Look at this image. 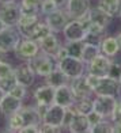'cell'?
Returning <instances> with one entry per match:
<instances>
[{
	"instance_id": "cell-1",
	"label": "cell",
	"mask_w": 121,
	"mask_h": 133,
	"mask_svg": "<svg viewBox=\"0 0 121 133\" xmlns=\"http://www.w3.org/2000/svg\"><path fill=\"white\" fill-rule=\"evenodd\" d=\"M27 64L34 71V74L37 75V77H42V79L49 75L54 69V66L57 65V63L54 61V58L52 56H49L46 53H42V52H40L34 58L29 60Z\"/></svg>"
},
{
	"instance_id": "cell-2",
	"label": "cell",
	"mask_w": 121,
	"mask_h": 133,
	"mask_svg": "<svg viewBox=\"0 0 121 133\" xmlns=\"http://www.w3.org/2000/svg\"><path fill=\"white\" fill-rule=\"evenodd\" d=\"M41 52L40 49V44L35 42L31 38H22L19 41L18 46L14 50V57L21 63H27L29 60L34 58L37 54Z\"/></svg>"
},
{
	"instance_id": "cell-3",
	"label": "cell",
	"mask_w": 121,
	"mask_h": 133,
	"mask_svg": "<svg viewBox=\"0 0 121 133\" xmlns=\"http://www.w3.org/2000/svg\"><path fill=\"white\" fill-rule=\"evenodd\" d=\"M57 66L67 75L69 80L86 74V64L82 61V58H78V57H72V56L64 57L63 60L57 61Z\"/></svg>"
},
{
	"instance_id": "cell-4",
	"label": "cell",
	"mask_w": 121,
	"mask_h": 133,
	"mask_svg": "<svg viewBox=\"0 0 121 133\" xmlns=\"http://www.w3.org/2000/svg\"><path fill=\"white\" fill-rule=\"evenodd\" d=\"M91 7H93L91 0H67L64 10L69 19L84 21L88 16Z\"/></svg>"
},
{
	"instance_id": "cell-5",
	"label": "cell",
	"mask_w": 121,
	"mask_h": 133,
	"mask_svg": "<svg viewBox=\"0 0 121 133\" xmlns=\"http://www.w3.org/2000/svg\"><path fill=\"white\" fill-rule=\"evenodd\" d=\"M21 39H22V35L19 34L16 27L5 26L0 31V49L4 50L7 54L14 53L15 48L18 46Z\"/></svg>"
},
{
	"instance_id": "cell-6",
	"label": "cell",
	"mask_w": 121,
	"mask_h": 133,
	"mask_svg": "<svg viewBox=\"0 0 121 133\" xmlns=\"http://www.w3.org/2000/svg\"><path fill=\"white\" fill-rule=\"evenodd\" d=\"M94 95H109V96H118L121 95V84L118 80L110 76H102L99 83L94 88Z\"/></svg>"
},
{
	"instance_id": "cell-7",
	"label": "cell",
	"mask_w": 121,
	"mask_h": 133,
	"mask_svg": "<svg viewBox=\"0 0 121 133\" xmlns=\"http://www.w3.org/2000/svg\"><path fill=\"white\" fill-rule=\"evenodd\" d=\"M41 16L42 15L40 12H37V14H22L21 15L15 27L18 29V31L22 35V38H30L31 37L35 26H37L38 22L42 19Z\"/></svg>"
},
{
	"instance_id": "cell-8",
	"label": "cell",
	"mask_w": 121,
	"mask_h": 133,
	"mask_svg": "<svg viewBox=\"0 0 121 133\" xmlns=\"http://www.w3.org/2000/svg\"><path fill=\"white\" fill-rule=\"evenodd\" d=\"M21 15H22V12H21L19 2L0 4V19L3 21L5 26L15 27Z\"/></svg>"
},
{
	"instance_id": "cell-9",
	"label": "cell",
	"mask_w": 121,
	"mask_h": 133,
	"mask_svg": "<svg viewBox=\"0 0 121 133\" xmlns=\"http://www.w3.org/2000/svg\"><path fill=\"white\" fill-rule=\"evenodd\" d=\"M54 92H56V88L44 83L34 88V91L31 92V99L34 102V105L50 106L54 103Z\"/></svg>"
},
{
	"instance_id": "cell-10",
	"label": "cell",
	"mask_w": 121,
	"mask_h": 133,
	"mask_svg": "<svg viewBox=\"0 0 121 133\" xmlns=\"http://www.w3.org/2000/svg\"><path fill=\"white\" fill-rule=\"evenodd\" d=\"M44 21L46 22V25L52 30V33L61 34L63 29L65 27V25H67L68 21H69V18H68V15H67L64 8H57L56 11L45 15Z\"/></svg>"
},
{
	"instance_id": "cell-11",
	"label": "cell",
	"mask_w": 121,
	"mask_h": 133,
	"mask_svg": "<svg viewBox=\"0 0 121 133\" xmlns=\"http://www.w3.org/2000/svg\"><path fill=\"white\" fill-rule=\"evenodd\" d=\"M63 38L64 41H83L86 37V27L78 19H69L68 23L63 29Z\"/></svg>"
},
{
	"instance_id": "cell-12",
	"label": "cell",
	"mask_w": 121,
	"mask_h": 133,
	"mask_svg": "<svg viewBox=\"0 0 121 133\" xmlns=\"http://www.w3.org/2000/svg\"><path fill=\"white\" fill-rule=\"evenodd\" d=\"M117 98L109 95H94V110L104 118H110L113 109L116 106Z\"/></svg>"
},
{
	"instance_id": "cell-13",
	"label": "cell",
	"mask_w": 121,
	"mask_h": 133,
	"mask_svg": "<svg viewBox=\"0 0 121 133\" xmlns=\"http://www.w3.org/2000/svg\"><path fill=\"white\" fill-rule=\"evenodd\" d=\"M112 58L105 56L104 53H99L95 58H93L88 64H86V72H90L97 76H106L109 72V66H110Z\"/></svg>"
},
{
	"instance_id": "cell-14",
	"label": "cell",
	"mask_w": 121,
	"mask_h": 133,
	"mask_svg": "<svg viewBox=\"0 0 121 133\" xmlns=\"http://www.w3.org/2000/svg\"><path fill=\"white\" fill-rule=\"evenodd\" d=\"M14 74H15L16 83H19L27 88L31 87L35 83V79H37V75L34 74V71L30 68L27 63H21L19 65H16Z\"/></svg>"
},
{
	"instance_id": "cell-15",
	"label": "cell",
	"mask_w": 121,
	"mask_h": 133,
	"mask_svg": "<svg viewBox=\"0 0 121 133\" xmlns=\"http://www.w3.org/2000/svg\"><path fill=\"white\" fill-rule=\"evenodd\" d=\"M22 106H23V101L15 98V96H12L8 92H5L2 96V99H0V113H2V116L4 118L14 113H18Z\"/></svg>"
},
{
	"instance_id": "cell-16",
	"label": "cell",
	"mask_w": 121,
	"mask_h": 133,
	"mask_svg": "<svg viewBox=\"0 0 121 133\" xmlns=\"http://www.w3.org/2000/svg\"><path fill=\"white\" fill-rule=\"evenodd\" d=\"M99 49H101V53H104L105 56L110 57V58H114L120 54L121 46H120V42H118L116 35L106 34V35H104V38L101 39Z\"/></svg>"
},
{
	"instance_id": "cell-17",
	"label": "cell",
	"mask_w": 121,
	"mask_h": 133,
	"mask_svg": "<svg viewBox=\"0 0 121 133\" xmlns=\"http://www.w3.org/2000/svg\"><path fill=\"white\" fill-rule=\"evenodd\" d=\"M69 87H71V91H72V94H74L75 99L94 95L93 88L88 86L86 79H84V75H82L79 77H75V79H71L69 80Z\"/></svg>"
},
{
	"instance_id": "cell-18",
	"label": "cell",
	"mask_w": 121,
	"mask_h": 133,
	"mask_svg": "<svg viewBox=\"0 0 121 133\" xmlns=\"http://www.w3.org/2000/svg\"><path fill=\"white\" fill-rule=\"evenodd\" d=\"M64 114H65V107L60 106L57 103H53L50 106H48L44 117H42V122H48V124H53V125H57V126H63Z\"/></svg>"
},
{
	"instance_id": "cell-19",
	"label": "cell",
	"mask_w": 121,
	"mask_h": 133,
	"mask_svg": "<svg viewBox=\"0 0 121 133\" xmlns=\"http://www.w3.org/2000/svg\"><path fill=\"white\" fill-rule=\"evenodd\" d=\"M63 44L64 42H61L57 33H50L48 37H45L40 42V49L42 53H46V54H49V56L53 57Z\"/></svg>"
},
{
	"instance_id": "cell-20",
	"label": "cell",
	"mask_w": 121,
	"mask_h": 133,
	"mask_svg": "<svg viewBox=\"0 0 121 133\" xmlns=\"http://www.w3.org/2000/svg\"><path fill=\"white\" fill-rule=\"evenodd\" d=\"M74 102H75V96L71 91L69 83L56 88V92H54V103H57L63 107H68L71 105H74Z\"/></svg>"
},
{
	"instance_id": "cell-21",
	"label": "cell",
	"mask_w": 121,
	"mask_h": 133,
	"mask_svg": "<svg viewBox=\"0 0 121 133\" xmlns=\"http://www.w3.org/2000/svg\"><path fill=\"white\" fill-rule=\"evenodd\" d=\"M91 125L88 122L87 116L84 114H75V117L72 118L71 124L68 125V132L69 133H90Z\"/></svg>"
},
{
	"instance_id": "cell-22",
	"label": "cell",
	"mask_w": 121,
	"mask_h": 133,
	"mask_svg": "<svg viewBox=\"0 0 121 133\" xmlns=\"http://www.w3.org/2000/svg\"><path fill=\"white\" fill-rule=\"evenodd\" d=\"M88 21L93 23H97V25H101L104 27H109V25L113 21V16H110L107 12H105L98 5H93L90 12H88Z\"/></svg>"
},
{
	"instance_id": "cell-23",
	"label": "cell",
	"mask_w": 121,
	"mask_h": 133,
	"mask_svg": "<svg viewBox=\"0 0 121 133\" xmlns=\"http://www.w3.org/2000/svg\"><path fill=\"white\" fill-rule=\"evenodd\" d=\"M21 116L23 118V122H25V125H30V124H41L42 122V118L40 116V113L37 111V107H35V105H25L23 103V106L21 107Z\"/></svg>"
},
{
	"instance_id": "cell-24",
	"label": "cell",
	"mask_w": 121,
	"mask_h": 133,
	"mask_svg": "<svg viewBox=\"0 0 121 133\" xmlns=\"http://www.w3.org/2000/svg\"><path fill=\"white\" fill-rule=\"evenodd\" d=\"M44 80H45L46 84H49V86H52L54 88H57L60 86H64V84H68L69 83V79L67 77V75H65L57 65L54 66V69L46 77H44Z\"/></svg>"
},
{
	"instance_id": "cell-25",
	"label": "cell",
	"mask_w": 121,
	"mask_h": 133,
	"mask_svg": "<svg viewBox=\"0 0 121 133\" xmlns=\"http://www.w3.org/2000/svg\"><path fill=\"white\" fill-rule=\"evenodd\" d=\"M25 126V122H23V118L21 116V113H14L11 116L5 117V132H11V133H19V130Z\"/></svg>"
},
{
	"instance_id": "cell-26",
	"label": "cell",
	"mask_w": 121,
	"mask_h": 133,
	"mask_svg": "<svg viewBox=\"0 0 121 133\" xmlns=\"http://www.w3.org/2000/svg\"><path fill=\"white\" fill-rule=\"evenodd\" d=\"M97 5L110 16H118L121 10V0H97Z\"/></svg>"
},
{
	"instance_id": "cell-27",
	"label": "cell",
	"mask_w": 121,
	"mask_h": 133,
	"mask_svg": "<svg viewBox=\"0 0 121 133\" xmlns=\"http://www.w3.org/2000/svg\"><path fill=\"white\" fill-rule=\"evenodd\" d=\"M74 107L76 109V111L79 114H84V116H87L90 111L94 110V95L93 96H84V98L75 99Z\"/></svg>"
},
{
	"instance_id": "cell-28",
	"label": "cell",
	"mask_w": 121,
	"mask_h": 133,
	"mask_svg": "<svg viewBox=\"0 0 121 133\" xmlns=\"http://www.w3.org/2000/svg\"><path fill=\"white\" fill-rule=\"evenodd\" d=\"M101 53L99 45H94V44H88V42H84L83 45V50H82V61L84 64H88L93 58H95L98 54Z\"/></svg>"
},
{
	"instance_id": "cell-29",
	"label": "cell",
	"mask_w": 121,
	"mask_h": 133,
	"mask_svg": "<svg viewBox=\"0 0 121 133\" xmlns=\"http://www.w3.org/2000/svg\"><path fill=\"white\" fill-rule=\"evenodd\" d=\"M50 33H52V30L49 29V26L46 25V22L44 21V18H42V19L38 22V25L35 26V29H34V31H33V34H31V37H30V38L40 44V42L44 39L45 37H48Z\"/></svg>"
},
{
	"instance_id": "cell-30",
	"label": "cell",
	"mask_w": 121,
	"mask_h": 133,
	"mask_svg": "<svg viewBox=\"0 0 121 133\" xmlns=\"http://www.w3.org/2000/svg\"><path fill=\"white\" fill-rule=\"evenodd\" d=\"M84 41H64V46L68 52V56L72 57H82V50H83Z\"/></svg>"
},
{
	"instance_id": "cell-31",
	"label": "cell",
	"mask_w": 121,
	"mask_h": 133,
	"mask_svg": "<svg viewBox=\"0 0 121 133\" xmlns=\"http://www.w3.org/2000/svg\"><path fill=\"white\" fill-rule=\"evenodd\" d=\"M40 0H19L22 14H37L40 12Z\"/></svg>"
},
{
	"instance_id": "cell-32",
	"label": "cell",
	"mask_w": 121,
	"mask_h": 133,
	"mask_svg": "<svg viewBox=\"0 0 121 133\" xmlns=\"http://www.w3.org/2000/svg\"><path fill=\"white\" fill-rule=\"evenodd\" d=\"M113 125L114 124L110 118H104L91 126L90 133H113Z\"/></svg>"
},
{
	"instance_id": "cell-33",
	"label": "cell",
	"mask_w": 121,
	"mask_h": 133,
	"mask_svg": "<svg viewBox=\"0 0 121 133\" xmlns=\"http://www.w3.org/2000/svg\"><path fill=\"white\" fill-rule=\"evenodd\" d=\"M8 94H11L12 96H15V98L25 102V99L29 96V88L25 87V86H22V84H19V83H16L15 86L11 88V91Z\"/></svg>"
},
{
	"instance_id": "cell-34",
	"label": "cell",
	"mask_w": 121,
	"mask_h": 133,
	"mask_svg": "<svg viewBox=\"0 0 121 133\" xmlns=\"http://www.w3.org/2000/svg\"><path fill=\"white\" fill-rule=\"evenodd\" d=\"M107 76H110V77H113V79H116V80H120V77H121V61L120 60H116V57L112 58Z\"/></svg>"
},
{
	"instance_id": "cell-35",
	"label": "cell",
	"mask_w": 121,
	"mask_h": 133,
	"mask_svg": "<svg viewBox=\"0 0 121 133\" xmlns=\"http://www.w3.org/2000/svg\"><path fill=\"white\" fill-rule=\"evenodd\" d=\"M57 8H60V7L53 2V0H42L41 4H40V14L42 16H45L48 14L53 12V11H56Z\"/></svg>"
},
{
	"instance_id": "cell-36",
	"label": "cell",
	"mask_w": 121,
	"mask_h": 133,
	"mask_svg": "<svg viewBox=\"0 0 121 133\" xmlns=\"http://www.w3.org/2000/svg\"><path fill=\"white\" fill-rule=\"evenodd\" d=\"M14 71H15V66L10 61H7V58L0 61V79L14 75Z\"/></svg>"
},
{
	"instance_id": "cell-37",
	"label": "cell",
	"mask_w": 121,
	"mask_h": 133,
	"mask_svg": "<svg viewBox=\"0 0 121 133\" xmlns=\"http://www.w3.org/2000/svg\"><path fill=\"white\" fill-rule=\"evenodd\" d=\"M16 84V79H15V74L11 75L8 77H3V79H0V88H2V91L5 94V92H10L11 88Z\"/></svg>"
},
{
	"instance_id": "cell-38",
	"label": "cell",
	"mask_w": 121,
	"mask_h": 133,
	"mask_svg": "<svg viewBox=\"0 0 121 133\" xmlns=\"http://www.w3.org/2000/svg\"><path fill=\"white\" fill-rule=\"evenodd\" d=\"M75 114H78L76 109L74 107V105H71L68 107H65V114H64V119H63V128L68 132V125L71 124L72 118L75 117Z\"/></svg>"
},
{
	"instance_id": "cell-39",
	"label": "cell",
	"mask_w": 121,
	"mask_h": 133,
	"mask_svg": "<svg viewBox=\"0 0 121 133\" xmlns=\"http://www.w3.org/2000/svg\"><path fill=\"white\" fill-rule=\"evenodd\" d=\"M60 132H67L63 126H57L48 122H41L40 125V133H60Z\"/></svg>"
},
{
	"instance_id": "cell-40",
	"label": "cell",
	"mask_w": 121,
	"mask_h": 133,
	"mask_svg": "<svg viewBox=\"0 0 121 133\" xmlns=\"http://www.w3.org/2000/svg\"><path fill=\"white\" fill-rule=\"evenodd\" d=\"M110 119L113 121V124H121V95L117 98L116 106H114V109H113Z\"/></svg>"
},
{
	"instance_id": "cell-41",
	"label": "cell",
	"mask_w": 121,
	"mask_h": 133,
	"mask_svg": "<svg viewBox=\"0 0 121 133\" xmlns=\"http://www.w3.org/2000/svg\"><path fill=\"white\" fill-rule=\"evenodd\" d=\"M84 79H86L87 84L93 88V91H94V88L97 87V84L99 83V79H101V77H99V76H97V75L90 74V72H86V74H84Z\"/></svg>"
},
{
	"instance_id": "cell-42",
	"label": "cell",
	"mask_w": 121,
	"mask_h": 133,
	"mask_svg": "<svg viewBox=\"0 0 121 133\" xmlns=\"http://www.w3.org/2000/svg\"><path fill=\"white\" fill-rule=\"evenodd\" d=\"M87 118H88V122H90V125H95V124H98L101 119H104V117L101 116L99 113H97L95 110H93V111H90L88 114H87Z\"/></svg>"
},
{
	"instance_id": "cell-43",
	"label": "cell",
	"mask_w": 121,
	"mask_h": 133,
	"mask_svg": "<svg viewBox=\"0 0 121 133\" xmlns=\"http://www.w3.org/2000/svg\"><path fill=\"white\" fill-rule=\"evenodd\" d=\"M41 125V124H40ZM40 125L38 124H30L25 125L23 128L19 130V133H40Z\"/></svg>"
},
{
	"instance_id": "cell-44",
	"label": "cell",
	"mask_w": 121,
	"mask_h": 133,
	"mask_svg": "<svg viewBox=\"0 0 121 133\" xmlns=\"http://www.w3.org/2000/svg\"><path fill=\"white\" fill-rule=\"evenodd\" d=\"M68 56V52H67V49H65V46H64V44L60 46V49L56 52V54L53 56V58H54V61H60V60H63L64 57H67Z\"/></svg>"
},
{
	"instance_id": "cell-45",
	"label": "cell",
	"mask_w": 121,
	"mask_h": 133,
	"mask_svg": "<svg viewBox=\"0 0 121 133\" xmlns=\"http://www.w3.org/2000/svg\"><path fill=\"white\" fill-rule=\"evenodd\" d=\"M53 2L56 3L60 8H64V5L67 4V0H53Z\"/></svg>"
},
{
	"instance_id": "cell-46",
	"label": "cell",
	"mask_w": 121,
	"mask_h": 133,
	"mask_svg": "<svg viewBox=\"0 0 121 133\" xmlns=\"http://www.w3.org/2000/svg\"><path fill=\"white\" fill-rule=\"evenodd\" d=\"M113 133H121V124H114L113 125Z\"/></svg>"
},
{
	"instance_id": "cell-47",
	"label": "cell",
	"mask_w": 121,
	"mask_h": 133,
	"mask_svg": "<svg viewBox=\"0 0 121 133\" xmlns=\"http://www.w3.org/2000/svg\"><path fill=\"white\" fill-rule=\"evenodd\" d=\"M5 58H7V53L0 49V61H2V60H5Z\"/></svg>"
},
{
	"instance_id": "cell-48",
	"label": "cell",
	"mask_w": 121,
	"mask_h": 133,
	"mask_svg": "<svg viewBox=\"0 0 121 133\" xmlns=\"http://www.w3.org/2000/svg\"><path fill=\"white\" fill-rule=\"evenodd\" d=\"M18 2V0H0V4H5V3H14Z\"/></svg>"
},
{
	"instance_id": "cell-49",
	"label": "cell",
	"mask_w": 121,
	"mask_h": 133,
	"mask_svg": "<svg viewBox=\"0 0 121 133\" xmlns=\"http://www.w3.org/2000/svg\"><path fill=\"white\" fill-rule=\"evenodd\" d=\"M116 37H117V39H118V42H120V46H121V30L116 34Z\"/></svg>"
},
{
	"instance_id": "cell-50",
	"label": "cell",
	"mask_w": 121,
	"mask_h": 133,
	"mask_svg": "<svg viewBox=\"0 0 121 133\" xmlns=\"http://www.w3.org/2000/svg\"><path fill=\"white\" fill-rule=\"evenodd\" d=\"M5 27V25H4V23H3V21L2 19H0V31H2V30Z\"/></svg>"
},
{
	"instance_id": "cell-51",
	"label": "cell",
	"mask_w": 121,
	"mask_h": 133,
	"mask_svg": "<svg viewBox=\"0 0 121 133\" xmlns=\"http://www.w3.org/2000/svg\"><path fill=\"white\" fill-rule=\"evenodd\" d=\"M3 95H4V92L2 91V88H0V99H2V96H3Z\"/></svg>"
},
{
	"instance_id": "cell-52",
	"label": "cell",
	"mask_w": 121,
	"mask_h": 133,
	"mask_svg": "<svg viewBox=\"0 0 121 133\" xmlns=\"http://www.w3.org/2000/svg\"><path fill=\"white\" fill-rule=\"evenodd\" d=\"M118 18H120V19H121V10H120V14H118Z\"/></svg>"
},
{
	"instance_id": "cell-53",
	"label": "cell",
	"mask_w": 121,
	"mask_h": 133,
	"mask_svg": "<svg viewBox=\"0 0 121 133\" xmlns=\"http://www.w3.org/2000/svg\"><path fill=\"white\" fill-rule=\"evenodd\" d=\"M118 82H120V84H121V77H120V80H118Z\"/></svg>"
},
{
	"instance_id": "cell-54",
	"label": "cell",
	"mask_w": 121,
	"mask_h": 133,
	"mask_svg": "<svg viewBox=\"0 0 121 133\" xmlns=\"http://www.w3.org/2000/svg\"><path fill=\"white\" fill-rule=\"evenodd\" d=\"M40 2H42V0H40Z\"/></svg>"
}]
</instances>
